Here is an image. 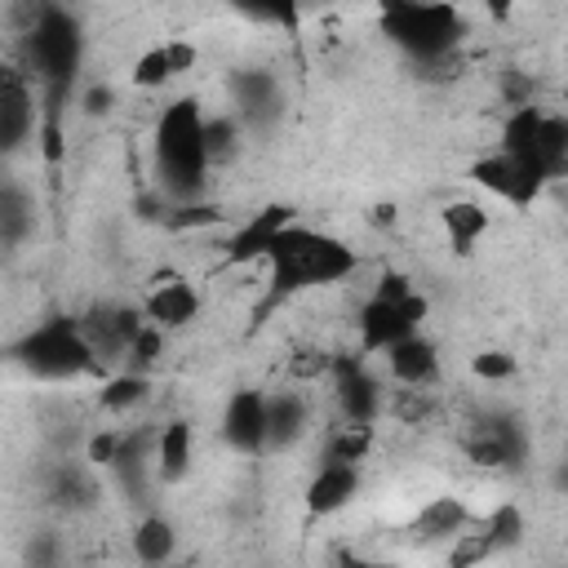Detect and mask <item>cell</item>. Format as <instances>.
I'll list each match as a JSON object with an SVG mask.
<instances>
[{"label":"cell","instance_id":"484cf974","mask_svg":"<svg viewBox=\"0 0 568 568\" xmlns=\"http://www.w3.org/2000/svg\"><path fill=\"white\" fill-rule=\"evenodd\" d=\"M146 390H151L146 373H115V377L102 382L98 404H102L106 413H129V408H138V404L146 399Z\"/></svg>","mask_w":568,"mask_h":568},{"label":"cell","instance_id":"cb8c5ba5","mask_svg":"<svg viewBox=\"0 0 568 568\" xmlns=\"http://www.w3.org/2000/svg\"><path fill=\"white\" fill-rule=\"evenodd\" d=\"M191 448H195V435H191V422L186 417L169 422L155 435V466H160V479L164 484H178L191 470Z\"/></svg>","mask_w":568,"mask_h":568},{"label":"cell","instance_id":"44dd1931","mask_svg":"<svg viewBox=\"0 0 568 568\" xmlns=\"http://www.w3.org/2000/svg\"><path fill=\"white\" fill-rule=\"evenodd\" d=\"M129 546L146 568H169V559L178 550V528L164 515H142L129 532Z\"/></svg>","mask_w":568,"mask_h":568},{"label":"cell","instance_id":"8fae6325","mask_svg":"<svg viewBox=\"0 0 568 568\" xmlns=\"http://www.w3.org/2000/svg\"><path fill=\"white\" fill-rule=\"evenodd\" d=\"M333 390L346 426H373L382 413V382L368 373L364 355H333Z\"/></svg>","mask_w":568,"mask_h":568},{"label":"cell","instance_id":"ffe728a7","mask_svg":"<svg viewBox=\"0 0 568 568\" xmlns=\"http://www.w3.org/2000/svg\"><path fill=\"white\" fill-rule=\"evenodd\" d=\"M44 493H49V501H53L58 510H89V506L98 501V479H93L80 462H58V466L49 470Z\"/></svg>","mask_w":568,"mask_h":568},{"label":"cell","instance_id":"4dcf8cb0","mask_svg":"<svg viewBox=\"0 0 568 568\" xmlns=\"http://www.w3.org/2000/svg\"><path fill=\"white\" fill-rule=\"evenodd\" d=\"M226 213L217 209V204H169L164 213H160V222H169V226H178V231H186V226H217Z\"/></svg>","mask_w":568,"mask_h":568},{"label":"cell","instance_id":"603a6c76","mask_svg":"<svg viewBox=\"0 0 568 568\" xmlns=\"http://www.w3.org/2000/svg\"><path fill=\"white\" fill-rule=\"evenodd\" d=\"M439 222H444V235H448L453 253H470L475 240L488 231L493 217H488V209L475 204V200H448V204L439 209Z\"/></svg>","mask_w":568,"mask_h":568},{"label":"cell","instance_id":"d6986e66","mask_svg":"<svg viewBox=\"0 0 568 568\" xmlns=\"http://www.w3.org/2000/svg\"><path fill=\"white\" fill-rule=\"evenodd\" d=\"M306 399L297 390L266 395V448H293L306 435Z\"/></svg>","mask_w":568,"mask_h":568},{"label":"cell","instance_id":"f546056e","mask_svg":"<svg viewBox=\"0 0 568 568\" xmlns=\"http://www.w3.org/2000/svg\"><path fill=\"white\" fill-rule=\"evenodd\" d=\"M169 80H173V67H169V53H164V44L146 49V53L133 62V84H138V89H164Z\"/></svg>","mask_w":568,"mask_h":568},{"label":"cell","instance_id":"74e56055","mask_svg":"<svg viewBox=\"0 0 568 568\" xmlns=\"http://www.w3.org/2000/svg\"><path fill=\"white\" fill-rule=\"evenodd\" d=\"M22 568H58V546H53V537H36L31 546H27V564Z\"/></svg>","mask_w":568,"mask_h":568},{"label":"cell","instance_id":"7a4b0ae2","mask_svg":"<svg viewBox=\"0 0 568 568\" xmlns=\"http://www.w3.org/2000/svg\"><path fill=\"white\" fill-rule=\"evenodd\" d=\"M22 53L40 84V111L62 115L84 62V22L62 4H40L27 27Z\"/></svg>","mask_w":568,"mask_h":568},{"label":"cell","instance_id":"60d3db41","mask_svg":"<svg viewBox=\"0 0 568 568\" xmlns=\"http://www.w3.org/2000/svg\"><path fill=\"white\" fill-rule=\"evenodd\" d=\"M395 213H399L395 204H377L373 209V226H395Z\"/></svg>","mask_w":568,"mask_h":568},{"label":"cell","instance_id":"e0dca14e","mask_svg":"<svg viewBox=\"0 0 568 568\" xmlns=\"http://www.w3.org/2000/svg\"><path fill=\"white\" fill-rule=\"evenodd\" d=\"M142 311H146V320L155 328H186L200 315V293L186 280H169V284H160V288L146 293Z\"/></svg>","mask_w":568,"mask_h":568},{"label":"cell","instance_id":"d590c367","mask_svg":"<svg viewBox=\"0 0 568 568\" xmlns=\"http://www.w3.org/2000/svg\"><path fill=\"white\" fill-rule=\"evenodd\" d=\"M111 106H115V89L111 84H89L84 93H80V111L89 115V120H102V115H111Z\"/></svg>","mask_w":568,"mask_h":568},{"label":"cell","instance_id":"30bf717a","mask_svg":"<svg viewBox=\"0 0 568 568\" xmlns=\"http://www.w3.org/2000/svg\"><path fill=\"white\" fill-rule=\"evenodd\" d=\"M466 453L475 466H501V470H519L528 457V430L519 426V417L510 413H488L475 422Z\"/></svg>","mask_w":568,"mask_h":568},{"label":"cell","instance_id":"52a82bcc","mask_svg":"<svg viewBox=\"0 0 568 568\" xmlns=\"http://www.w3.org/2000/svg\"><path fill=\"white\" fill-rule=\"evenodd\" d=\"M426 320V297L413 293L404 302H382V297H368L355 315L359 324V355H377V351H390L399 346L404 337H417Z\"/></svg>","mask_w":568,"mask_h":568},{"label":"cell","instance_id":"ac0fdd59","mask_svg":"<svg viewBox=\"0 0 568 568\" xmlns=\"http://www.w3.org/2000/svg\"><path fill=\"white\" fill-rule=\"evenodd\" d=\"M466 528H470V510H466L462 497H430V501L417 510V519L408 524L413 541H453V537H462Z\"/></svg>","mask_w":568,"mask_h":568},{"label":"cell","instance_id":"83f0119b","mask_svg":"<svg viewBox=\"0 0 568 568\" xmlns=\"http://www.w3.org/2000/svg\"><path fill=\"white\" fill-rule=\"evenodd\" d=\"M368 448H373V426H342V430L328 435V453H324V462L359 466Z\"/></svg>","mask_w":568,"mask_h":568},{"label":"cell","instance_id":"7bdbcfd3","mask_svg":"<svg viewBox=\"0 0 568 568\" xmlns=\"http://www.w3.org/2000/svg\"><path fill=\"white\" fill-rule=\"evenodd\" d=\"M169 568H186V564H169Z\"/></svg>","mask_w":568,"mask_h":568},{"label":"cell","instance_id":"3957f363","mask_svg":"<svg viewBox=\"0 0 568 568\" xmlns=\"http://www.w3.org/2000/svg\"><path fill=\"white\" fill-rule=\"evenodd\" d=\"M204 111L195 98H178L155 120V182L169 204H200L209 186Z\"/></svg>","mask_w":568,"mask_h":568},{"label":"cell","instance_id":"d4e9b609","mask_svg":"<svg viewBox=\"0 0 568 568\" xmlns=\"http://www.w3.org/2000/svg\"><path fill=\"white\" fill-rule=\"evenodd\" d=\"M36 226V209L27 200V191L18 182H4L0 186V244L4 248H18Z\"/></svg>","mask_w":568,"mask_h":568},{"label":"cell","instance_id":"d6a6232c","mask_svg":"<svg viewBox=\"0 0 568 568\" xmlns=\"http://www.w3.org/2000/svg\"><path fill=\"white\" fill-rule=\"evenodd\" d=\"M160 351H164V328H155L151 320H146V328L133 337V346H129V373H142V368H151L155 359H160Z\"/></svg>","mask_w":568,"mask_h":568},{"label":"cell","instance_id":"9c48e42d","mask_svg":"<svg viewBox=\"0 0 568 568\" xmlns=\"http://www.w3.org/2000/svg\"><path fill=\"white\" fill-rule=\"evenodd\" d=\"M142 315H146V311L124 306V302H98V306H89V311L80 315V333L89 337V346H93L98 359L115 364V359H129L133 337L146 328Z\"/></svg>","mask_w":568,"mask_h":568},{"label":"cell","instance_id":"2e32d148","mask_svg":"<svg viewBox=\"0 0 568 568\" xmlns=\"http://www.w3.org/2000/svg\"><path fill=\"white\" fill-rule=\"evenodd\" d=\"M355 493H359V466L324 462L315 470V479L306 484V510L311 515H337Z\"/></svg>","mask_w":568,"mask_h":568},{"label":"cell","instance_id":"4316f807","mask_svg":"<svg viewBox=\"0 0 568 568\" xmlns=\"http://www.w3.org/2000/svg\"><path fill=\"white\" fill-rule=\"evenodd\" d=\"M484 532H488L493 550H515V546L524 541V532H528V524H524V510H519L515 501H501V506L488 515Z\"/></svg>","mask_w":568,"mask_h":568},{"label":"cell","instance_id":"ba28073f","mask_svg":"<svg viewBox=\"0 0 568 568\" xmlns=\"http://www.w3.org/2000/svg\"><path fill=\"white\" fill-rule=\"evenodd\" d=\"M226 89H231V102H235V120L257 129V133H271L280 120H284V89H280V75L266 71V67H240L226 75Z\"/></svg>","mask_w":568,"mask_h":568},{"label":"cell","instance_id":"9a60e30c","mask_svg":"<svg viewBox=\"0 0 568 568\" xmlns=\"http://www.w3.org/2000/svg\"><path fill=\"white\" fill-rule=\"evenodd\" d=\"M386 364H390V377L404 382V386H435L439 382V346L430 337H404L399 346L386 351Z\"/></svg>","mask_w":568,"mask_h":568},{"label":"cell","instance_id":"836d02e7","mask_svg":"<svg viewBox=\"0 0 568 568\" xmlns=\"http://www.w3.org/2000/svg\"><path fill=\"white\" fill-rule=\"evenodd\" d=\"M470 373H475L479 382H506V377H515V355L488 346V351H479V355L470 359Z\"/></svg>","mask_w":568,"mask_h":568},{"label":"cell","instance_id":"b9f144b4","mask_svg":"<svg viewBox=\"0 0 568 568\" xmlns=\"http://www.w3.org/2000/svg\"><path fill=\"white\" fill-rule=\"evenodd\" d=\"M550 484H555L559 493H568V457H564V462L555 466V475H550Z\"/></svg>","mask_w":568,"mask_h":568},{"label":"cell","instance_id":"1f68e13d","mask_svg":"<svg viewBox=\"0 0 568 568\" xmlns=\"http://www.w3.org/2000/svg\"><path fill=\"white\" fill-rule=\"evenodd\" d=\"M488 555H493L488 532H462V537H453V546H448V568H475V564H484Z\"/></svg>","mask_w":568,"mask_h":568},{"label":"cell","instance_id":"7402d4cb","mask_svg":"<svg viewBox=\"0 0 568 568\" xmlns=\"http://www.w3.org/2000/svg\"><path fill=\"white\" fill-rule=\"evenodd\" d=\"M151 430L138 426V430H124V444H120V457L111 466V475L120 479V488L129 493V501H142L146 497V448H151Z\"/></svg>","mask_w":568,"mask_h":568},{"label":"cell","instance_id":"f35d334b","mask_svg":"<svg viewBox=\"0 0 568 568\" xmlns=\"http://www.w3.org/2000/svg\"><path fill=\"white\" fill-rule=\"evenodd\" d=\"M164 53H169L173 75H182V71H191V67H195V44H191V40H169V44H164Z\"/></svg>","mask_w":568,"mask_h":568},{"label":"cell","instance_id":"5b68a950","mask_svg":"<svg viewBox=\"0 0 568 568\" xmlns=\"http://www.w3.org/2000/svg\"><path fill=\"white\" fill-rule=\"evenodd\" d=\"M382 36L404 49L413 62H444L462 36L466 18L453 4H422V0H390L382 9Z\"/></svg>","mask_w":568,"mask_h":568},{"label":"cell","instance_id":"6da1fadb","mask_svg":"<svg viewBox=\"0 0 568 568\" xmlns=\"http://www.w3.org/2000/svg\"><path fill=\"white\" fill-rule=\"evenodd\" d=\"M266 262H271V284H266V297L253 311L257 324H266V315L280 302H288V297H297L306 288L337 284V280L355 275V266H359V257H355V248L346 240H337L328 231H315V226H297V222L284 226L271 240Z\"/></svg>","mask_w":568,"mask_h":568},{"label":"cell","instance_id":"e575fe53","mask_svg":"<svg viewBox=\"0 0 568 568\" xmlns=\"http://www.w3.org/2000/svg\"><path fill=\"white\" fill-rule=\"evenodd\" d=\"M120 444H124V430H98L93 439H89V466H115V457H120Z\"/></svg>","mask_w":568,"mask_h":568},{"label":"cell","instance_id":"5bb4252c","mask_svg":"<svg viewBox=\"0 0 568 568\" xmlns=\"http://www.w3.org/2000/svg\"><path fill=\"white\" fill-rule=\"evenodd\" d=\"M293 226V204H266L262 213H253L222 248H226V266H244V262H257L271 253V240Z\"/></svg>","mask_w":568,"mask_h":568},{"label":"cell","instance_id":"f1b7e54d","mask_svg":"<svg viewBox=\"0 0 568 568\" xmlns=\"http://www.w3.org/2000/svg\"><path fill=\"white\" fill-rule=\"evenodd\" d=\"M204 142H209V164H226L240 151V120L235 115L204 120Z\"/></svg>","mask_w":568,"mask_h":568},{"label":"cell","instance_id":"4fadbf2b","mask_svg":"<svg viewBox=\"0 0 568 568\" xmlns=\"http://www.w3.org/2000/svg\"><path fill=\"white\" fill-rule=\"evenodd\" d=\"M222 439L244 457L266 453V395L262 390H253V386L231 390V399L222 408Z\"/></svg>","mask_w":568,"mask_h":568},{"label":"cell","instance_id":"8d00e7d4","mask_svg":"<svg viewBox=\"0 0 568 568\" xmlns=\"http://www.w3.org/2000/svg\"><path fill=\"white\" fill-rule=\"evenodd\" d=\"M417 288H413V280L404 275V271H386L382 280H377V288H373V297H382V302H404V297H413Z\"/></svg>","mask_w":568,"mask_h":568},{"label":"cell","instance_id":"277c9868","mask_svg":"<svg viewBox=\"0 0 568 568\" xmlns=\"http://www.w3.org/2000/svg\"><path fill=\"white\" fill-rule=\"evenodd\" d=\"M9 364H18L31 377H44V382H67V377L98 373L102 359L93 355L89 337L80 333V315H49L44 324H36L18 342H9Z\"/></svg>","mask_w":568,"mask_h":568},{"label":"cell","instance_id":"ab89813d","mask_svg":"<svg viewBox=\"0 0 568 568\" xmlns=\"http://www.w3.org/2000/svg\"><path fill=\"white\" fill-rule=\"evenodd\" d=\"M333 564H337V568H390V564H382V559H364V555H355V550H337Z\"/></svg>","mask_w":568,"mask_h":568},{"label":"cell","instance_id":"7c38bea8","mask_svg":"<svg viewBox=\"0 0 568 568\" xmlns=\"http://www.w3.org/2000/svg\"><path fill=\"white\" fill-rule=\"evenodd\" d=\"M36 129H40V111L27 71L0 67V151H18Z\"/></svg>","mask_w":568,"mask_h":568},{"label":"cell","instance_id":"8992f818","mask_svg":"<svg viewBox=\"0 0 568 568\" xmlns=\"http://www.w3.org/2000/svg\"><path fill=\"white\" fill-rule=\"evenodd\" d=\"M470 182H479L484 191H493L497 200H506V204H515V209H532L537 195L546 191L550 173H546L537 160L493 151V155H479V160L470 164Z\"/></svg>","mask_w":568,"mask_h":568}]
</instances>
